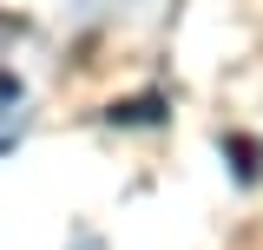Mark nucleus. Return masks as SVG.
I'll list each match as a JSON object with an SVG mask.
<instances>
[{"label": "nucleus", "instance_id": "f257e3e1", "mask_svg": "<svg viewBox=\"0 0 263 250\" xmlns=\"http://www.w3.org/2000/svg\"><path fill=\"white\" fill-rule=\"evenodd\" d=\"M224 152H230V171L237 178H257V145L250 138H224Z\"/></svg>", "mask_w": 263, "mask_h": 250}]
</instances>
